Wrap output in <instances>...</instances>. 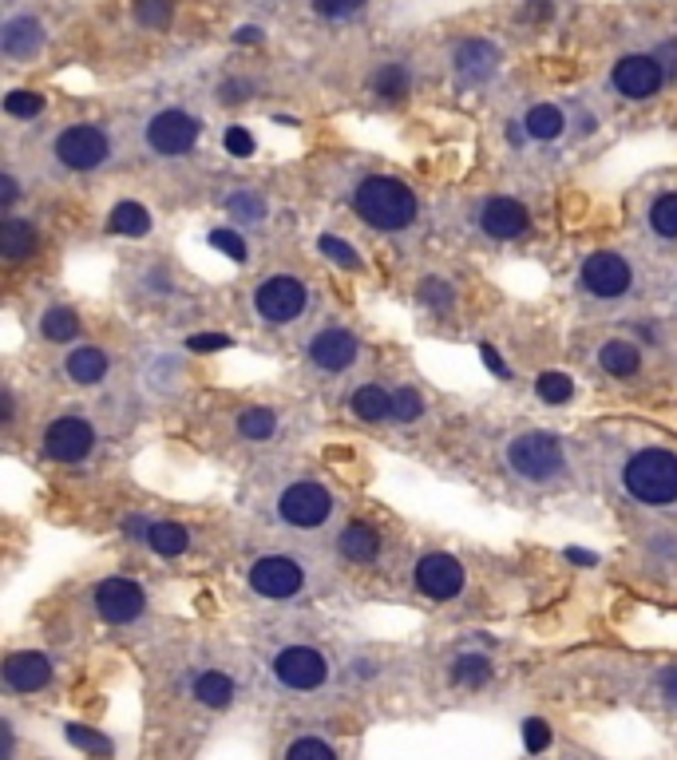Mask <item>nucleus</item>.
<instances>
[{"instance_id": "nucleus-16", "label": "nucleus", "mask_w": 677, "mask_h": 760, "mask_svg": "<svg viewBox=\"0 0 677 760\" xmlns=\"http://www.w3.org/2000/svg\"><path fill=\"white\" fill-rule=\"evenodd\" d=\"M669 75L662 68L657 56H646V52H634V56H622L615 63V72H610V84L622 100H654L662 92Z\"/></svg>"}, {"instance_id": "nucleus-56", "label": "nucleus", "mask_w": 677, "mask_h": 760, "mask_svg": "<svg viewBox=\"0 0 677 760\" xmlns=\"http://www.w3.org/2000/svg\"><path fill=\"white\" fill-rule=\"evenodd\" d=\"M551 12H555L551 0H532V4L523 9V16H527V21H551Z\"/></svg>"}, {"instance_id": "nucleus-36", "label": "nucleus", "mask_w": 677, "mask_h": 760, "mask_svg": "<svg viewBox=\"0 0 677 760\" xmlns=\"http://www.w3.org/2000/svg\"><path fill=\"white\" fill-rule=\"evenodd\" d=\"M317 254H325V258L334 261L337 270H349V273H361V270H365V258L357 254L353 242L337 238V234H322V238H317Z\"/></svg>"}, {"instance_id": "nucleus-10", "label": "nucleus", "mask_w": 677, "mask_h": 760, "mask_svg": "<svg viewBox=\"0 0 677 760\" xmlns=\"http://www.w3.org/2000/svg\"><path fill=\"white\" fill-rule=\"evenodd\" d=\"M95 444H100L95 424L87 417H80V412L56 417L40 436V452L52 459V464H84L95 452Z\"/></svg>"}, {"instance_id": "nucleus-15", "label": "nucleus", "mask_w": 677, "mask_h": 760, "mask_svg": "<svg viewBox=\"0 0 677 760\" xmlns=\"http://www.w3.org/2000/svg\"><path fill=\"white\" fill-rule=\"evenodd\" d=\"M273 677L293 693H313L329 681V657L313 646H285L273 654Z\"/></svg>"}, {"instance_id": "nucleus-40", "label": "nucleus", "mask_w": 677, "mask_h": 760, "mask_svg": "<svg viewBox=\"0 0 677 760\" xmlns=\"http://www.w3.org/2000/svg\"><path fill=\"white\" fill-rule=\"evenodd\" d=\"M44 107H48V100L40 92H28V87L4 95V115H12V119H36V115H44Z\"/></svg>"}, {"instance_id": "nucleus-13", "label": "nucleus", "mask_w": 677, "mask_h": 760, "mask_svg": "<svg viewBox=\"0 0 677 760\" xmlns=\"http://www.w3.org/2000/svg\"><path fill=\"white\" fill-rule=\"evenodd\" d=\"M471 226L491 242H520L532 230V210L523 207L520 198L491 195L471 210Z\"/></svg>"}, {"instance_id": "nucleus-12", "label": "nucleus", "mask_w": 677, "mask_h": 760, "mask_svg": "<svg viewBox=\"0 0 677 760\" xmlns=\"http://www.w3.org/2000/svg\"><path fill=\"white\" fill-rule=\"evenodd\" d=\"M246 586L258 598L285 603V598L305 591V566L293 554H261V559L250 563V571H246Z\"/></svg>"}, {"instance_id": "nucleus-9", "label": "nucleus", "mask_w": 677, "mask_h": 760, "mask_svg": "<svg viewBox=\"0 0 677 760\" xmlns=\"http://www.w3.org/2000/svg\"><path fill=\"white\" fill-rule=\"evenodd\" d=\"M92 610L107 625H131L143 618L147 591L136 578H127V574H107V578H100L92 586Z\"/></svg>"}, {"instance_id": "nucleus-57", "label": "nucleus", "mask_w": 677, "mask_h": 760, "mask_svg": "<svg viewBox=\"0 0 677 760\" xmlns=\"http://www.w3.org/2000/svg\"><path fill=\"white\" fill-rule=\"evenodd\" d=\"M266 40V32L258 28V24H242L238 32H234V44H261Z\"/></svg>"}, {"instance_id": "nucleus-35", "label": "nucleus", "mask_w": 677, "mask_h": 760, "mask_svg": "<svg viewBox=\"0 0 677 760\" xmlns=\"http://www.w3.org/2000/svg\"><path fill=\"white\" fill-rule=\"evenodd\" d=\"M535 396L542 405L563 408L574 400V376L571 373H539L535 376Z\"/></svg>"}, {"instance_id": "nucleus-46", "label": "nucleus", "mask_w": 677, "mask_h": 760, "mask_svg": "<svg viewBox=\"0 0 677 760\" xmlns=\"http://www.w3.org/2000/svg\"><path fill=\"white\" fill-rule=\"evenodd\" d=\"M254 95V80H246V75H230V80H222L219 84V104H226V107H238V104H246Z\"/></svg>"}, {"instance_id": "nucleus-49", "label": "nucleus", "mask_w": 677, "mask_h": 760, "mask_svg": "<svg viewBox=\"0 0 677 760\" xmlns=\"http://www.w3.org/2000/svg\"><path fill=\"white\" fill-rule=\"evenodd\" d=\"M230 337L226 334H195L187 337V349L190 353H219V349H230Z\"/></svg>"}, {"instance_id": "nucleus-17", "label": "nucleus", "mask_w": 677, "mask_h": 760, "mask_svg": "<svg viewBox=\"0 0 677 760\" xmlns=\"http://www.w3.org/2000/svg\"><path fill=\"white\" fill-rule=\"evenodd\" d=\"M0 677H4L9 693H40L52 686L56 662L44 650H12L0 666Z\"/></svg>"}, {"instance_id": "nucleus-28", "label": "nucleus", "mask_w": 677, "mask_h": 760, "mask_svg": "<svg viewBox=\"0 0 677 760\" xmlns=\"http://www.w3.org/2000/svg\"><path fill=\"white\" fill-rule=\"evenodd\" d=\"M143 547H151V551L163 554V559H178V554L190 551V531L183 527V523L155 519V523H151V531H147Z\"/></svg>"}, {"instance_id": "nucleus-37", "label": "nucleus", "mask_w": 677, "mask_h": 760, "mask_svg": "<svg viewBox=\"0 0 677 760\" xmlns=\"http://www.w3.org/2000/svg\"><path fill=\"white\" fill-rule=\"evenodd\" d=\"M650 230L657 238L677 242V190H666L650 202Z\"/></svg>"}, {"instance_id": "nucleus-59", "label": "nucleus", "mask_w": 677, "mask_h": 760, "mask_svg": "<svg viewBox=\"0 0 677 760\" xmlns=\"http://www.w3.org/2000/svg\"><path fill=\"white\" fill-rule=\"evenodd\" d=\"M357 674H361V677H373V674H376L373 662H357Z\"/></svg>"}, {"instance_id": "nucleus-53", "label": "nucleus", "mask_w": 677, "mask_h": 760, "mask_svg": "<svg viewBox=\"0 0 677 760\" xmlns=\"http://www.w3.org/2000/svg\"><path fill=\"white\" fill-rule=\"evenodd\" d=\"M12 420H16V393H12V385L0 388V424L12 428Z\"/></svg>"}, {"instance_id": "nucleus-50", "label": "nucleus", "mask_w": 677, "mask_h": 760, "mask_svg": "<svg viewBox=\"0 0 677 760\" xmlns=\"http://www.w3.org/2000/svg\"><path fill=\"white\" fill-rule=\"evenodd\" d=\"M657 698L666 701L669 709H677V666H666L657 674Z\"/></svg>"}, {"instance_id": "nucleus-55", "label": "nucleus", "mask_w": 677, "mask_h": 760, "mask_svg": "<svg viewBox=\"0 0 677 760\" xmlns=\"http://www.w3.org/2000/svg\"><path fill=\"white\" fill-rule=\"evenodd\" d=\"M563 559H567L571 566H586V571H591V566H598V554H594V551H583V547H567Z\"/></svg>"}, {"instance_id": "nucleus-19", "label": "nucleus", "mask_w": 677, "mask_h": 760, "mask_svg": "<svg viewBox=\"0 0 677 760\" xmlns=\"http://www.w3.org/2000/svg\"><path fill=\"white\" fill-rule=\"evenodd\" d=\"M44 40H48V32H44L40 16H32V12H16V16H9L4 28H0V52L9 56V60H32V56H40Z\"/></svg>"}, {"instance_id": "nucleus-32", "label": "nucleus", "mask_w": 677, "mask_h": 760, "mask_svg": "<svg viewBox=\"0 0 677 760\" xmlns=\"http://www.w3.org/2000/svg\"><path fill=\"white\" fill-rule=\"evenodd\" d=\"M226 214L238 222V226H261L266 214H270V207H266V198H261L258 190L242 187V190H230L226 195Z\"/></svg>"}, {"instance_id": "nucleus-29", "label": "nucleus", "mask_w": 677, "mask_h": 760, "mask_svg": "<svg viewBox=\"0 0 677 760\" xmlns=\"http://www.w3.org/2000/svg\"><path fill=\"white\" fill-rule=\"evenodd\" d=\"M40 337L52 344H68L80 337V313L72 305H48L40 313Z\"/></svg>"}, {"instance_id": "nucleus-3", "label": "nucleus", "mask_w": 677, "mask_h": 760, "mask_svg": "<svg viewBox=\"0 0 677 760\" xmlns=\"http://www.w3.org/2000/svg\"><path fill=\"white\" fill-rule=\"evenodd\" d=\"M503 459L527 483H555L567 471V448L555 432H523L507 444Z\"/></svg>"}, {"instance_id": "nucleus-6", "label": "nucleus", "mask_w": 677, "mask_h": 760, "mask_svg": "<svg viewBox=\"0 0 677 760\" xmlns=\"http://www.w3.org/2000/svg\"><path fill=\"white\" fill-rule=\"evenodd\" d=\"M52 159L68 171H100L112 159V136L100 124H72L52 139Z\"/></svg>"}, {"instance_id": "nucleus-24", "label": "nucleus", "mask_w": 677, "mask_h": 760, "mask_svg": "<svg viewBox=\"0 0 677 760\" xmlns=\"http://www.w3.org/2000/svg\"><path fill=\"white\" fill-rule=\"evenodd\" d=\"M190 698L198 701V705H207V709H230L234 705V698H238V686H234V677L222 674V669H202V674H195V681H190Z\"/></svg>"}, {"instance_id": "nucleus-4", "label": "nucleus", "mask_w": 677, "mask_h": 760, "mask_svg": "<svg viewBox=\"0 0 677 760\" xmlns=\"http://www.w3.org/2000/svg\"><path fill=\"white\" fill-rule=\"evenodd\" d=\"M334 491L317 483V479H293L290 488H282L278 500H273V515L293 531H322L325 523L334 519Z\"/></svg>"}, {"instance_id": "nucleus-39", "label": "nucleus", "mask_w": 677, "mask_h": 760, "mask_svg": "<svg viewBox=\"0 0 677 760\" xmlns=\"http://www.w3.org/2000/svg\"><path fill=\"white\" fill-rule=\"evenodd\" d=\"M428 405H424V396H420V388L412 385H400L393 388V420L396 424H417V420H424Z\"/></svg>"}, {"instance_id": "nucleus-58", "label": "nucleus", "mask_w": 677, "mask_h": 760, "mask_svg": "<svg viewBox=\"0 0 677 760\" xmlns=\"http://www.w3.org/2000/svg\"><path fill=\"white\" fill-rule=\"evenodd\" d=\"M0 737H4V760H12V757H16V729H12L9 717L0 721Z\"/></svg>"}, {"instance_id": "nucleus-14", "label": "nucleus", "mask_w": 677, "mask_h": 760, "mask_svg": "<svg viewBox=\"0 0 677 760\" xmlns=\"http://www.w3.org/2000/svg\"><path fill=\"white\" fill-rule=\"evenodd\" d=\"M412 583H417V591L424 594V598H432V603H452V598H459L464 586H468V571H464V563H459L456 554L428 551L424 559L412 566Z\"/></svg>"}, {"instance_id": "nucleus-26", "label": "nucleus", "mask_w": 677, "mask_h": 760, "mask_svg": "<svg viewBox=\"0 0 677 760\" xmlns=\"http://www.w3.org/2000/svg\"><path fill=\"white\" fill-rule=\"evenodd\" d=\"M151 226H155V219L143 202H119L107 214V234H115V238H147Z\"/></svg>"}, {"instance_id": "nucleus-27", "label": "nucleus", "mask_w": 677, "mask_h": 760, "mask_svg": "<svg viewBox=\"0 0 677 760\" xmlns=\"http://www.w3.org/2000/svg\"><path fill=\"white\" fill-rule=\"evenodd\" d=\"M369 87H373L376 100H385V104H400V100L408 95V87H412V72H408L400 60H388L373 72Z\"/></svg>"}, {"instance_id": "nucleus-23", "label": "nucleus", "mask_w": 677, "mask_h": 760, "mask_svg": "<svg viewBox=\"0 0 677 760\" xmlns=\"http://www.w3.org/2000/svg\"><path fill=\"white\" fill-rule=\"evenodd\" d=\"M36 250H40L36 222L9 214V219H4V226H0V258L9 261V266H16V261H28Z\"/></svg>"}, {"instance_id": "nucleus-25", "label": "nucleus", "mask_w": 677, "mask_h": 760, "mask_svg": "<svg viewBox=\"0 0 677 760\" xmlns=\"http://www.w3.org/2000/svg\"><path fill=\"white\" fill-rule=\"evenodd\" d=\"M349 412H353L361 424H385L393 420V393L385 385H361L349 396Z\"/></svg>"}, {"instance_id": "nucleus-45", "label": "nucleus", "mask_w": 677, "mask_h": 760, "mask_svg": "<svg viewBox=\"0 0 677 760\" xmlns=\"http://www.w3.org/2000/svg\"><path fill=\"white\" fill-rule=\"evenodd\" d=\"M207 242H210V246H214V250L226 254L230 261H238V266H242V261H246V238H242L238 230H230V226H214V230H210V234H207Z\"/></svg>"}, {"instance_id": "nucleus-31", "label": "nucleus", "mask_w": 677, "mask_h": 760, "mask_svg": "<svg viewBox=\"0 0 677 760\" xmlns=\"http://www.w3.org/2000/svg\"><path fill=\"white\" fill-rule=\"evenodd\" d=\"M523 127H527V136L539 139V143H555V139H563V131H567V115L555 104H535L532 112H527V119H523Z\"/></svg>"}, {"instance_id": "nucleus-38", "label": "nucleus", "mask_w": 677, "mask_h": 760, "mask_svg": "<svg viewBox=\"0 0 677 760\" xmlns=\"http://www.w3.org/2000/svg\"><path fill=\"white\" fill-rule=\"evenodd\" d=\"M417 302L424 305V309L436 313V317H444V313L456 309V290H452V282H444V278H424V282L417 285Z\"/></svg>"}, {"instance_id": "nucleus-1", "label": "nucleus", "mask_w": 677, "mask_h": 760, "mask_svg": "<svg viewBox=\"0 0 677 760\" xmlns=\"http://www.w3.org/2000/svg\"><path fill=\"white\" fill-rule=\"evenodd\" d=\"M349 207L369 230L381 234H405L420 222V198L405 178L393 175H365L349 190Z\"/></svg>"}, {"instance_id": "nucleus-42", "label": "nucleus", "mask_w": 677, "mask_h": 760, "mask_svg": "<svg viewBox=\"0 0 677 760\" xmlns=\"http://www.w3.org/2000/svg\"><path fill=\"white\" fill-rule=\"evenodd\" d=\"M523 733V749L532 752V757H539V752L551 749V740H555V729H551V721L547 717H527L520 725Z\"/></svg>"}, {"instance_id": "nucleus-34", "label": "nucleus", "mask_w": 677, "mask_h": 760, "mask_svg": "<svg viewBox=\"0 0 677 760\" xmlns=\"http://www.w3.org/2000/svg\"><path fill=\"white\" fill-rule=\"evenodd\" d=\"M63 737L72 740L75 749L87 752V757H100V760H112L115 757V745L104 737L100 729H92V725H80V721H68L63 725Z\"/></svg>"}, {"instance_id": "nucleus-22", "label": "nucleus", "mask_w": 677, "mask_h": 760, "mask_svg": "<svg viewBox=\"0 0 677 760\" xmlns=\"http://www.w3.org/2000/svg\"><path fill=\"white\" fill-rule=\"evenodd\" d=\"M598 369L615 381H634L642 373V344L626 341V337H610L598 344Z\"/></svg>"}, {"instance_id": "nucleus-5", "label": "nucleus", "mask_w": 677, "mask_h": 760, "mask_svg": "<svg viewBox=\"0 0 677 760\" xmlns=\"http://www.w3.org/2000/svg\"><path fill=\"white\" fill-rule=\"evenodd\" d=\"M310 309V285L297 273H270L254 290V313L266 325H293Z\"/></svg>"}, {"instance_id": "nucleus-41", "label": "nucleus", "mask_w": 677, "mask_h": 760, "mask_svg": "<svg viewBox=\"0 0 677 760\" xmlns=\"http://www.w3.org/2000/svg\"><path fill=\"white\" fill-rule=\"evenodd\" d=\"M136 21L151 32H163L175 21V0H136Z\"/></svg>"}, {"instance_id": "nucleus-33", "label": "nucleus", "mask_w": 677, "mask_h": 760, "mask_svg": "<svg viewBox=\"0 0 677 760\" xmlns=\"http://www.w3.org/2000/svg\"><path fill=\"white\" fill-rule=\"evenodd\" d=\"M238 436L250 440V444L273 440V436H278V412H273V408H261V405L242 408V412H238Z\"/></svg>"}, {"instance_id": "nucleus-11", "label": "nucleus", "mask_w": 677, "mask_h": 760, "mask_svg": "<svg viewBox=\"0 0 677 760\" xmlns=\"http://www.w3.org/2000/svg\"><path fill=\"white\" fill-rule=\"evenodd\" d=\"M579 290L586 297H598V302H618L634 290V266L615 250H594L579 266Z\"/></svg>"}, {"instance_id": "nucleus-30", "label": "nucleus", "mask_w": 677, "mask_h": 760, "mask_svg": "<svg viewBox=\"0 0 677 760\" xmlns=\"http://www.w3.org/2000/svg\"><path fill=\"white\" fill-rule=\"evenodd\" d=\"M452 686L459 689H483L491 681V674H495V666H491V657L488 654H476V650H468V654H459L456 662H452Z\"/></svg>"}, {"instance_id": "nucleus-2", "label": "nucleus", "mask_w": 677, "mask_h": 760, "mask_svg": "<svg viewBox=\"0 0 677 760\" xmlns=\"http://www.w3.org/2000/svg\"><path fill=\"white\" fill-rule=\"evenodd\" d=\"M622 488L630 500L646 507H669L677 503V452L674 448H638L622 464Z\"/></svg>"}, {"instance_id": "nucleus-51", "label": "nucleus", "mask_w": 677, "mask_h": 760, "mask_svg": "<svg viewBox=\"0 0 677 760\" xmlns=\"http://www.w3.org/2000/svg\"><path fill=\"white\" fill-rule=\"evenodd\" d=\"M480 356H483V365H488L491 373L500 376V381H511V365L500 356V349H495V344L483 341V344H480Z\"/></svg>"}, {"instance_id": "nucleus-52", "label": "nucleus", "mask_w": 677, "mask_h": 760, "mask_svg": "<svg viewBox=\"0 0 677 760\" xmlns=\"http://www.w3.org/2000/svg\"><path fill=\"white\" fill-rule=\"evenodd\" d=\"M21 202V183H16V175H4L0 178V207L12 210Z\"/></svg>"}, {"instance_id": "nucleus-20", "label": "nucleus", "mask_w": 677, "mask_h": 760, "mask_svg": "<svg viewBox=\"0 0 677 760\" xmlns=\"http://www.w3.org/2000/svg\"><path fill=\"white\" fill-rule=\"evenodd\" d=\"M381 547H385V539H381V531L365 519H349L341 531H337V554H341L345 563H357V566L376 563V559H381Z\"/></svg>"}, {"instance_id": "nucleus-43", "label": "nucleus", "mask_w": 677, "mask_h": 760, "mask_svg": "<svg viewBox=\"0 0 677 760\" xmlns=\"http://www.w3.org/2000/svg\"><path fill=\"white\" fill-rule=\"evenodd\" d=\"M282 760H337V749L322 737H297L290 740V749L282 752Z\"/></svg>"}, {"instance_id": "nucleus-21", "label": "nucleus", "mask_w": 677, "mask_h": 760, "mask_svg": "<svg viewBox=\"0 0 677 760\" xmlns=\"http://www.w3.org/2000/svg\"><path fill=\"white\" fill-rule=\"evenodd\" d=\"M60 373L72 381V385H100L107 373H112V356H107V349H100V344H75L72 353L63 356V365Z\"/></svg>"}, {"instance_id": "nucleus-54", "label": "nucleus", "mask_w": 677, "mask_h": 760, "mask_svg": "<svg viewBox=\"0 0 677 760\" xmlns=\"http://www.w3.org/2000/svg\"><path fill=\"white\" fill-rule=\"evenodd\" d=\"M657 60H662V68H666V75H677V40H662L657 44Z\"/></svg>"}, {"instance_id": "nucleus-48", "label": "nucleus", "mask_w": 677, "mask_h": 760, "mask_svg": "<svg viewBox=\"0 0 677 760\" xmlns=\"http://www.w3.org/2000/svg\"><path fill=\"white\" fill-rule=\"evenodd\" d=\"M151 515H143V511H131L124 523H119V531H124L127 542H147V531H151Z\"/></svg>"}, {"instance_id": "nucleus-44", "label": "nucleus", "mask_w": 677, "mask_h": 760, "mask_svg": "<svg viewBox=\"0 0 677 760\" xmlns=\"http://www.w3.org/2000/svg\"><path fill=\"white\" fill-rule=\"evenodd\" d=\"M369 0H310V9L322 16V21H353L365 12Z\"/></svg>"}, {"instance_id": "nucleus-18", "label": "nucleus", "mask_w": 677, "mask_h": 760, "mask_svg": "<svg viewBox=\"0 0 677 760\" xmlns=\"http://www.w3.org/2000/svg\"><path fill=\"white\" fill-rule=\"evenodd\" d=\"M500 48L483 36H471V40H459L456 52H452V68H456L459 84L464 87H476V84H488L491 75L500 72Z\"/></svg>"}, {"instance_id": "nucleus-7", "label": "nucleus", "mask_w": 677, "mask_h": 760, "mask_svg": "<svg viewBox=\"0 0 677 760\" xmlns=\"http://www.w3.org/2000/svg\"><path fill=\"white\" fill-rule=\"evenodd\" d=\"M147 151L159 159H178V155H190L202 139V119L183 107H167V112H155L147 119Z\"/></svg>"}, {"instance_id": "nucleus-47", "label": "nucleus", "mask_w": 677, "mask_h": 760, "mask_svg": "<svg viewBox=\"0 0 677 760\" xmlns=\"http://www.w3.org/2000/svg\"><path fill=\"white\" fill-rule=\"evenodd\" d=\"M222 147H226L234 159H250L254 151H258V143H254V131H246V127H226Z\"/></svg>"}, {"instance_id": "nucleus-8", "label": "nucleus", "mask_w": 677, "mask_h": 760, "mask_svg": "<svg viewBox=\"0 0 677 760\" xmlns=\"http://www.w3.org/2000/svg\"><path fill=\"white\" fill-rule=\"evenodd\" d=\"M361 353H365V344H361V337L349 325H325V329H317L305 341V361H310V369H317L325 376L349 373L361 361Z\"/></svg>"}]
</instances>
